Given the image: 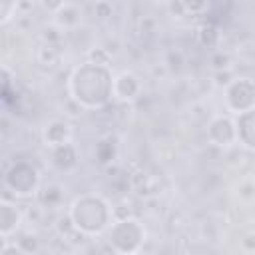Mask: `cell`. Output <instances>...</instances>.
<instances>
[{
	"label": "cell",
	"mask_w": 255,
	"mask_h": 255,
	"mask_svg": "<svg viewBox=\"0 0 255 255\" xmlns=\"http://www.w3.org/2000/svg\"><path fill=\"white\" fill-rule=\"evenodd\" d=\"M235 126H237V141H241L247 149L255 151V108L239 114Z\"/></svg>",
	"instance_id": "obj_9"
},
{
	"label": "cell",
	"mask_w": 255,
	"mask_h": 255,
	"mask_svg": "<svg viewBox=\"0 0 255 255\" xmlns=\"http://www.w3.org/2000/svg\"><path fill=\"white\" fill-rule=\"evenodd\" d=\"M2 255H28V251H24L20 245H16V243H6L4 241V245H2Z\"/></svg>",
	"instance_id": "obj_17"
},
{
	"label": "cell",
	"mask_w": 255,
	"mask_h": 255,
	"mask_svg": "<svg viewBox=\"0 0 255 255\" xmlns=\"http://www.w3.org/2000/svg\"><path fill=\"white\" fill-rule=\"evenodd\" d=\"M4 183L12 193H16L20 197H26V195H32L38 189L40 175H38V169L34 165H30L26 161H18L6 171Z\"/></svg>",
	"instance_id": "obj_4"
},
{
	"label": "cell",
	"mask_w": 255,
	"mask_h": 255,
	"mask_svg": "<svg viewBox=\"0 0 255 255\" xmlns=\"http://www.w3.org/2000/svg\"><path fill=\"white\" fill-rule=\"evenodd\" d=\"M96 157H98L100 163H110L116 157V143H114L112 137L100 139L96 143Z\"/></svg>",
	"instance_id": "obj_14"
},
{
	"label": "cell",
	"mask_w": 255,
	"mask_h": 255,
	"mask_svg": "<svg viewBox=\"0 0 255 255\" xmlns=\"http://www.w3.org/2000/svg\"><path fill=\"white\" fill-rule=\"evenodd\" d=\"M143 239H145V229L133 217L118 219L116 223H112V227L108 231V241L120 255L137 253L141 243H143Z\"/></svg>",
	"instance_id": "obj_3"
},
{
	"label": "cell",
	"mask_w": 255,
	"mask_h": 255,
	"mask_svg": "<svg viewBox=\"0 0 255 255\" xmlns=\"http://www.w3.org/2000/svg\"><path fill=\"white\" fill-rule=\"evenodd\" d=\"M0 10H2V24H6L10 20V12L16 10V4L14 2H2L0 4Z\"/></svg>",
	"instance_id": "obj_18"
},
{
	"label": "cell",
	"mask_w": 255,
	"mask_h": 255,
	"mask_svg": "<svg viewBox=\"0 0 255 255\" xmlns=\"http://www.w3.org/2000/svg\"><path fill=\"white\" fill-rule=\"evenodd\" d=\"M42 137H44V143H46L48 147L56 149V147H60V145L70 143L72 128H70V124L64 122V120H54V122H50V124L44 128Z\"/></svg>",
	"instance_id": "obj_8"
},
{
	"label": "cell",
	"mask_w": 255,
	"mask_h": 255,
	"mask_svg": "<svg viewBox=\"0 0 255 255\" xmlns=\"http://www.w3.org/2000/svg\"><path fill=\"white\" fill-rule=\"evenodd\" d=\"M253 239H255V235H247V237L243 239V245H245L249 251H253V249H255V243H253Z\"/></svg>",
	"instance_id": "obj_19"
},
{
	"label": "cell",
	"mask_w": 255,
	"mask_h": 255,
	"mask_svg": "<svg viewBox=\"0 0 255 255\" xmlns=\"http://www.w3.org/2000/svg\"><path fill=\"white\" fill-rule=\"evenodd\" d=\"M18 223H20V211L16 209V205L2 201L0 203V233H2L4 241L18 227Z\"/></svg>",
	"instance_id": "obj_10"
},
{
	"label": "cell",
	"mask_w": 255,
	"mask_h": 255,
	"mask_svg": "<svg viewBox=\"0 0 255 255\" xmlns=\"http://www.w3.org/2000/svg\"><path fill=\"white\" fill-rule=\"evenodd\" d=\"M90 62L100 64V66H108L110 64V56H108V52H104L102 48H98V50H92V60Z\"/></svg>",
	"instance_id": "obj_16"
},
{
	"label": "cell",
	"mask_w": 255,
	"mask_h": 255,
	"mask_svg": "<svg viewBox=\"0 0 255 255\" xmlns=\"http://www.w3.org/2000/svg\"><path fill=\"white\" fill-rule=\"evenodd\" d=\"M207 135L215 145H231L233 141H237V126L231 118L227 116H217L209 122L207 126Z\"/></svg>",
	"instance_id": "obj_6"
},
{
	"label": "cell",
	"mask_w": 255,
	"mask_h": 255,
	"mask_svg": "<svg viewBox=\"0 0 255 255\" xmlns=\"http://www.w3.org/2000/svg\"><path fill=\"white\" fill-rule=\"evenodd\" d=\"M36 58H38V64L40 66H44V68H56L60 64V50L56 46H52V44H44L38 50Z\"/></svg>",
	"instance_id": "obj_13"
},
{
	"label": "cell",
	"mask_w": 255,
	"mask_h": 255,
	"mask_svg": "<svg viewBox=\"0 0 255 255\" xmlns=\"http://www.w3.org/2000/svg\"><path fill=\"white\" fill-rule=\"evenodd\" d=\"M219 38H221V34H219V30L213 24H205V26L199 28V44L201 46L215 48L219 44Z\"/></svg>",
	"instance_id": "obj_15"
},
{
	"label": "cell",
	"mask_w": 255,
	"mask_h": 255,
	"mask_svg": "<svg viewBox=\"0 0 255 255\" xmlns=\"http://www.w3.org/2000/svg\"><path fill=\"white\" fill-rule=\"evenodd\" d=\"M68 217L72 219L76 231L84 235H98L110 225L112 209L100 195H82L72 201Z\"/></svg>",
	"instance_id": "obj_2"
},
{
	"label": "cell",
	"mask_w": 255,
	"mask_h": 255,
	"mask_svg": "<svg viewBox=\"0 0 255 255\" xmlns=\"http://www.w3.org/2000/svg\"><path fill=\"white\" fill-rule=\"evenodd\" d=\"M80 18H82V10H80L78 6H74V4H68V2H64V4L60 6V10L56 12V20H58L64 28H74V26H78V24H80Z\"/></svg>",
	"instance_id": "obj_12"
},
{
	"label": "cell",
	"mask_w": 255,
	"mask_h": 255,
	"mask_svg": "<svg viewBox=\"0 0 255 255\" xmlns=\"http://www.w3.org/2000/svg\"><path fill=\"white\" fill-rule=\"evenodd\" d=\"M139 90H141V84L131 72H122L114 76V98L116 100L131 102L133 98H137Z\"/></svg>",
	"instance_id": "obj_7"
},
{
	"label": "cell",
	"mask_w": 255,
	"mask_h": 255,
	"mask_svg": "<svg viewBox=\"0 0 255 255\" xmlns=\"http://www.w3.org/2000/svg\"><path fill=\"white\" fill-rule=\"evenodd\" d=\"M52 161L58 169H72L78 161V151L72 143H66V145H60L56 149H52Z\"/></svg>",
	"instance_id": "obj_11"
},
{
	"label": "cell",
	"mask_w": 255,
	"mask_h": 255,
	"mask_svg": "<svg viewBox=\"0 0 255 255\" xmlns=\"http://www.w3.org/2000/svg\"><path fill=\"white\" fill-rule=\"evenodd\" d=\"M229 110H233L237 116L243 112H249L255 108V80L251 78H239L233 80L225 94Z\"/></svg>",
	"instance_id": "obj_5"
},
{
	"label": "cell",
	"mask_w": 255,
	"mask_h": 255,
	"mask_svg": "<svg viewBox=\"0 0 255 255\" xmlns=\"http://www.w3.org/2000/svg\"><path fill=\"white\" fill-rule=\"evenodd\" d=\"M70 94L80 108H104L114 98V76L110 66L94 62L80 64L70 76Z\"/></svg>",
	"instance_id": "obj_1"
}]
</instances>
